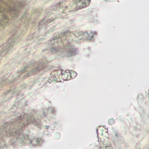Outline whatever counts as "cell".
<instances>
[{"mask_svg": "<svg viewBox=\"0 0 149 149\" xmlns=\"http://www.w3.org/2000/svg\"><path fill=\"white\" fill-rule=\"evenodd\" d=\"M91 3V0H64L60 8L63 13H71L86 8Z\"/></svg>", "mask_w": 149, "mask_h": 149, "instance_id": "6da1fadb", "label": "cell"}]
</instances>
